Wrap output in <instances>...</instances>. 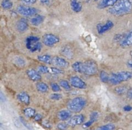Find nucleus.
Instances as JSON below:
<instances>
[{"label":"nucleus","mask_w":132,"mask_h":130,"mask_svg":"<svg viewBox=\"0 0 132 130\" xmlns=\"http://www.w3.org/2000/svg\"><path fill=\"white\" fill-rule=\"evenodd\" d=\"M72 68L77 73L86 75H94L98 72V65L92 59L84 62H76L72 65Z\"/></svg>","instance_id":"f257e3e1"},{"label":"nucleus","mask_w":132,"mask_h":130,"mask_svg":"<svg viewBox=\"0 0 132 130\" xmlns=\"http://www.w3.org/2000/svg\"><path fill=\"white\" fill-rule=\"evenodd\" d=\"M131 11L132 0H119L108 10L110 14L116 16L126 15L130 14Z\"/></svg>","instance_id":"f03ea898"},{"label":"nucleus","mask_w":132,"mask_h":130,"mask_svg":"<svg viewBox=\"0 0 132 130\" xmlns=\"http://www.w3.org/2000/svg\"><path fill=\"white\" fill-rule=\"evenodd\" d=\"M132 78V72L122 71L110 75L109 82L112 85H117L128 81Z\"/></svg>","instance_id":"7ed1b4c3"},{"label":"nucleus","mask_w":132,"mask_h":130,"mask_svg":"<svg viewBox=\"0 0 132 130\" xmlns=\"http://www.w3.org/2000/svg\"><path fill=\"white\" fill-rule=\"evenodd\" d=\"M86 104V100L81 97H77L71 99L67 104L68 110L73 113H79L84 109Z\"/></svg>","instance_id":"20e7f679"},{"label":"nucleus","mask_w":132,"mask_h":130,"mask_svg":"<svg viewBox=\"0 0 132 130\" xmlns=\"http://www.w3.org/2000/svg\"><path fill=\"white\" fill-rule=\"evenodd\" d=\"M26 47L32 52L40 51L42 48V45L40 39L36 36H29L26 39Z\"/></svg>","instance_id":"39448f33"},{"label":"nucleus","mask_w":132,"mask_h":130,"mask_svg":"<svg viewBox=\"0 0 132 130\" xmlns=\"http://www.w3.org/2000/svg\"><path fill=\"white\" fill-rule=\"evenodd\" d=\"M17 11L21 15L25 17H32L37 15L38 10L37 8L31 6L19 5L17 8Z\"/></svg>","instance_id":"423d86ee"},{"label":"nucleus","mask_w":132,"mask_h":130,"mask_svg":"<svg viewBox=\"0 0 132 130\" xmlns=\"http://www.w3.org/2000/svg\"><path fill=\"white\" fill-rule=\"evenodd\" d=\"M59 42V37L52 33H46L42 37V42L48 47H52Z\"/></svg>","instance_id":"0eeeda50"},{"label":"nucleus","mask_w":132,"mask_h":130,"mask_svg":"<svg viewBox=\"0 0 132 130\" xmlns=\"http://www.w3.org/2000/svg\"><path fill=\"white\" fill-rule=\"evenodd\" d=\"M69 81L70 85L73 88L81 89V90H84L87 88V84L86 82L78 76H72L70 78Z\"/></svg>","instance_id":"6e6552de"},{"label":"nucleus","mask_w":132,"mask_h":130,"mask_svg":"<svg viewBox=\"0 0 132 130\" xmlns=\"http://www.w3.org/2000/svg\"><path fill=\"white\" fill-rule=\"evenodd\" d=\"M52 64L56 66L58 68H67L69 66V62L67 61L64 58L60 57L55 56L52 58Z\"/></svg>","instance_id":"1a4fd4ad"},{"label":"nucleus","mask_w":132,"mask_h":130,"mask_svg":"<svg viewBox=\"0 0 132 130\" xmlns=\"http://www.w3.org/2000/svg\"><path fill=\"white\" fill-rule=\"evenodd\" d=\"M85 121V117L82 115H77L71 117L68 120V126H76L78 125L83 124Z\"/></svg>","instance_id":"9d476101"},{"label":"nucleus","mask_w":132,"mask_h":130,"mask_svg":"<svg viewBox=\"0 0 132 130\" xmlns=\"http://www.w3.org/2000/svg\"><path fill=\"white\" fill-rule=\"evenodd\" d=\"M114 26L113 22L112 21H107L104 24H99L97 27V32L99 34H103V33H105L107 31L110 30L112 29Z\"/></svg>","instance_id":"9b49d317"},{"label":"nucleus","mask_w":132,"mask_h":130,"mask_svg":"<svg viewBox=\"0 0 132 130\" xmlns=\"http://www.w3.org/2000/svg\"><path fill=\"white\" fill-rule=\"evenodd\" d=\"M27 75L28 77V78L32 81H35V82H38V81H41L42 77H41V73L36 71L34 69H28L27 70Z\"/></svg>","instance_id":"f8f14e48"},{"label":"nucleus","mask_w":132,"mask_h":130,"mask_svg":"<svg viewBox=\"0 0 132 130\" xmlns=\"http://www.w3.org/2000/svg\"><path fill=\"white\" fill-rule=\"evenodd\" d=\"M121 46L122 48H128L132 46V30L121 40Z\"/></svg>","instance_id":"ddd939ff"},{"label":"nucleus","mask_w":132,"mask_h":130,"mask_svg":"<svg viewBox=\"0 0 132 130\" xmlns=\"http://www.w3.org/2000/svg\"><path fill=\"white\" fill-rule=\"evenodd\" d=\"M119 1V0H101L98 5V8L103 9L108 7H112Z\"/></svg>","instance_id":"4468645a"},{"label":"nucleus","mask_w":132,"mask_h":130,"mask_svg":"<svg viewBox=\"0 0 132 130\" xmlns=\"http://www.w3.org/2000/svg\"><path fill=\"white\" fill-rule=\"evenodd\" d=\"M28 28V24L27 21L24 19H21L17 22L16 28L19 32H24L27 30Z\"/></svg>","instance_id":"2eb2a0df"},{"label":"nucleus","mask_w":132,"mask_h":130,"mask_svg":"<svg viewBox=\"0 0 132 130\" xmlns=\"http://www.w3.org/2000/svg\"><path fill=\"white\" fill-rule=\"evenodd\" d=\"M17 99L23 104L28 105L30 103V96L26 92H21L17 95Z\"/></svg>","instance_id":"dca6fc26"},{"label":"nucleus","mask_w":132,"mask_h":130,"mask_svg":"<svg viewBox=\"0 0 132 130\" xmlns=\"http://www.w3.org/2000/svg\"><path fill=\"white\" fill-rule=\"evenodd\" d=\"M57 117L60 120L64 121L71 118V111L67 109H63L57 113Z\"/></svg>","instance_id":"f3484780"},{"label":"nucleus","mask_w":132,"mask_h":130,"mask_svg":"<svg viewBox=\"0 0 132 130\" xmlns=\"http://www.w3.org/2000/svg\"><path fill=\"white\" fill-rule=\"evenodd\" d=\"M70 6L72 10L76 13H78L82 10V5L78 0H70Z\"/></svg>","instance_id":"a211bd4d"},{"label":"nucleus","mask_w":132,"mask_h":130,"mask_svg":"<svg viewBox=\"0 0 132 130\" xmlns=\"http://www.w3.org/2000/svg\"><path fill=\"white\" fill-rule=\"evenodd\" d=\"M45 20V17L41 15H36L31 18L30 23L34 26H39Z\"/></svg>","instance_id":"6ab92c4d"},{"label":"nucleus","mask_w":132,"mask_h":130,"mask_svg":"<svg viewBox=\"0 0 132 130\" xmlns=\"http://www.w3.org/2000/svg\"><path fill=\"white\" fill-rule=\"evenodd\" d=\"M61 53L62 55L67 58H72L73 55V50L68 46H65L62 48Z\"/></svg>","instance_id":"aec40b11"},{"label":"nucleus","mask_w":132,"mask_h":130,"mask_svg":"<svg viewBox=\"0 0 132 130\" xmlns=\"http://www.w3.org/2000/svg\"><path fill=\"white\" fill-rule=\"evenodd\" d=\"M36 89L37 91L40 93H46L48 91L49 88L48 86L46 83L43 82H38L36 84Z\"/></svg>","instance_id":"412c9836"},{"label":"nucleus","mask_w":132,"mask_h":130,"mask_svg":"<svg viewBox=\"0 0 132 130\" xmlns=\"http://www.w3.org/2000/svg\"><path fill=\"white\" fill-rule=\"evenodd\" d=\"M52 58L53 57H52L50 55H46V54L39 55V56L37 57V59H38L40 62L45 63V64H52Z\"/></svg>","instance_id":"4be33fe9"},{"label":"nucleus","mask_w":132,"mask_h":130,"mask_svg":"<svg viewBox=\"0 0 132 130\" xmlns=\"http://www.w3.org/2000/svg\"><path fill=\"white\" fill-rule=\"evenodd\" d=\"M24 114L28 118L34 117V116L36 115V110L32 108H25L24 109Z\"/></svg>","instance_id":"5701e85b"},{"label":"nucleus","mask_w":132,"mask_h":130,"mask_svg":"<svg viewBox=\"0 0 132 130\" xmlns=\"http://www.w3.org/2000/svg\"><path fill=\"white\" fill-rule=\"evenodd\" d=\"M59 85H60L61 87L63 88V89H64L65 90H70L71 89V85L68 81H67V80H61L59 81Z\"/></svg>","instance_id":"b1692460"},{"label":"nucleus","mask_w":132,"mask_h":130,"mask_svg":"<svg viewBox=\"0 0 132 130\" xmlns=\"http://www.w3.org/2000/svg\"><path fill=\"white\" fill-rule=\"evenodd\" d=\"M100 79L102 82H109L110 74H108L105 71H101L100 73Z\"/></svg>","instance_id":"393cba45"},{"label":"nucleus","mask_w":132,"mask_h":130,"mask_svg":"<svg viewBox=\"0 0 132 130\" xmlns=\"http://www.w3.org/2000/svg\"><path fill=\"white\" fill-rule=\"evenodd\" d=\"M12 6L13 3L10 0H3L1 2V6L4 9H10Z\"/></svg>","instance_id":"a878e982"},{"label":"nucleus","mask_w":132,"mask_h":130,"mask_svg":"<svg viewBox=\"0 0 132 130\" xmlns=\"http://www.w3.org/2000/svg\"><path fill=\"white\" fill-rule=\"evenodd\" d=\"M128 90L125 86H117L114 89V91L118 95H122V94L125 93V92H128Z\"/></svg>","instance_id":"bb28decb"},{"label":"nucleus","mask_w":132,"mask_h":130,"mask_svg":"<svg viewBox=\"0 0 132 130\" xmlns=\"http://www.w3.org/2000/svg\"><path fill=\"white\" fill-rule=\"evenodd\" d=\"M115 129V126L112 124H108L104 126H100L96 130H113Z\"/></svg>","instance_id":"cd10ccee"},{"label":"nucleus","mask_w":132,"mask_h":130,"mask_svg":"<svg viewBox=\"0 0 132 130\" xmlns=\"http://www.w3.org/2000/svg\"><path fill=\"white\" fill-rule=\"evenodd\" d=\"M49 73H52V74H55V75H58V74H62V73H64L62 70L59 69L57 68H49Z\"/></svg>","instance_id":"c85d7f7f"},{"label":"nucleus","mask_w":132,"mask_h":130,"mask_svg":"<svg viewBox=\"0 0 132 130\" xmlns=\"http://www.w3.org/2000/svg\"><path fill=\"white\" fill-rule=\"evenodd\" d=\"M50 87H51L52 91L55 93L59 92V91H60L61 90V89L60 85L55 83V82H52V83L50 84Z\"/></svg>","instance_id":"c756f323"},{"label":"nucleus","mask_w":132,"mask_h":130,"mask_svg":"<svg viewBox=\"0 0 132 130\" xmlns=\"http://www.w3.org/2000/svg\"><path fill=\"white\" fill-rule=\"evenodd\" d=\"M37 71L40 73H49V68L46 66H39L37 68Z\"/></svg>","instance_id":"7c9ffc66"},{"label":"nucleus","mask_w":132,"mask_h":130,"mask_svg":"<svg viewBox=\"0 0 132 130\" xmlns=\"http://www.w3.org/2000/svg\"><path fill=\"white\" fill-rule=\"evenodd\" d=\"M50 98L52 100H59L63 98V96H62L61 94L57 93H54L51 94V95H50Z\"/></svg>","instance_id":"2f4dec72"},{"label":"nucleus","mask_w":132,"mask_h":130,"mask_svg":"<svg viewBox=\"0 0 132 130\" xmlns=\"http://www.w3.org/2000/svg\"><path fill=\"white\" fill-rule=\"evenodd\" d=\"M68 123H65V122H60L57 126V128L59 130H65L68 128Z\"/></svg>","instance_id":"473e14b6"},{"label":"nucleus","mask_w":132,"mask_h":130,"mask_svg":"<svg viewBox=\"0 0 132 130\" xmlns=\"http://www.w3.org/2000/svg\"><path fill=\"white\" fill-rule=\"evenodd\" d=\"M99 114L97 111H92L90 113V119L94 121H96L97 120L98 117H99Z\"/></svg>","instance_id":"72a5a7b5"},{"label":"nucleus","mask_w":132,"mask_h":130,"mask_svg":"<svg viewBox=\"0 0 132 130\" xmlns=\"http://www.w3.org/2000/svg\"><path fill=\"white\" fill-rule=\"evenodd\" d=\"M94 122H95V121L90 119L89 120V121L85 122V123H84L83 124H82V127H83V128H87V127H90V126H92V125Z\"/></svg>","instance_id":"f704fd0d"},{"label":"nucleus","mask_w":132,"mask_h":130,"mask_svg":"<svg viewBox=\"0 0 132 130\" xmlns=\"http://www.w3.org/2000/svg\"><path fill=\"white\" fill-rule=\"evenodd\" d=\"M21 1L26 4H34L36 2V0H21Z\"/></svg>","instance_id":"c9c22d12"},{"label":"nucleus","mask_w":132,"mask_h":130,"mask_svg":"<svg viewBox=\"0 0 132 130\" xmlns=\"http://www.w3.org/2000/svg\"><path fill=\"white\" fill-rule=\"evenodd\" d=\"M42 119V115L39 113H37L36 114V115L34 116V120L36 121H39Z\"/></svg>","instance_id":"e433bc0d"},{"label":"nucleus","mask_w":132,"mask_h":130,"mask_svg":"<svg viewBox=\"0 0 132 130\" xmlns=\"http://www.w3.org/2000/svg\"><path fill=\"white\" fill-rule=\"evenodd\" d=\"M123 109H124V111H126V112L130 111L132 110V107L131 106H129V105L125 106L124 107Z\"/></svg>","instance_id":"4c0bfd02"},{"label":"nucleus","mask_w":132,"mask_h":130,"mask_svg":"<svg viewBox=\"0 0 132 130\" xmlns=\"http://www.w3.org/2000/svg\"><path fill=\"white\" fill-rule=\"evenodd\" d=\"M127 97L128 99H132V88H130V90H128L127 92Z\"/></svg>","instance_id":"58836bf2"},{"label":"nucleus","mask_w":132,"mask_h":130,"mask_svg":"<svg viewBox=\"0 0 132 130\" xmlns=\"http://www.w3.org/2000/svg\"><path fill=\"white\" fill-rule=\"evenodd\" d=\"M128 66L129 67V68H131L132 69V60H131V61H129L128 63Z\"/></svg>","instance_id":"ea45409f"},{"label":"nucleus","mask_w":132,"mask_h":130,"mask_svg":"<svg viewBox=\"0 0 132 130\" xmlns=\"http://www.w3.org/2000/svg\"><path fill=\"white\" fill-rule=\"evenodd\" d=\"M39 1H41V2L42 3L46 4V3H48L49 0H39Z\"/></svg>","instance_id":"a19ab883"},{"label":"nucleus","mask_w":132,"mask_h":130,"mask_svg":"<svg viewBox=\"0 0 132 130\" xmlns=\"http://www.w3.org/2000/svg\"><path fill=\"white\" fill-rule=\"evenodd\" d=\"M130 55H131V59H132V50L131 51V52H130Z\"/></svg>","instance_id":"79ce46f5"},{"label":"nucleus","mask_w":132,"mask_h":130,"mask_svg":"<svg viewBox=\"0 0 132 130\" xmlns=\"http://www.w3.org/2000/svg\"><path fill=\"white\" fill-rule=\"evenodd\" d=\"M94 1H98V0H94Z\"/></svg>","instance_id":"37998d69"}]
</instances>
